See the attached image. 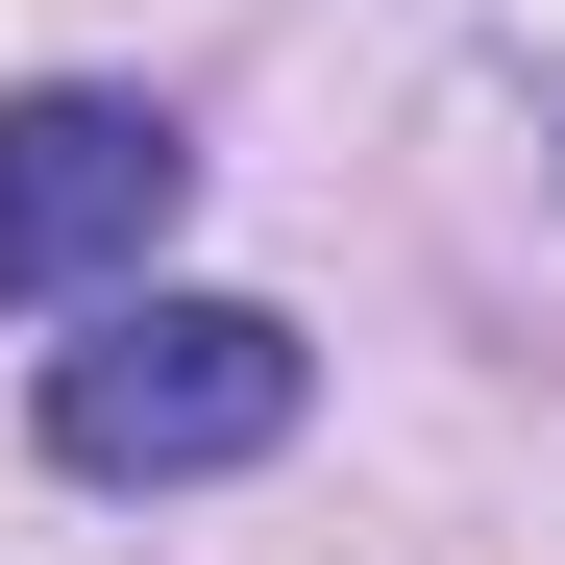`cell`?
Here are the masks:
<instances>
[{
  "label": "cell",
  "mask_w": 565,
  "mask_h": 565,
  "mask_svg": "<svg viewBox=\"0 0 565 565\" xmlns=\"http://www.w3.org/2000/svg\"><path fill=\"white\" fill-rule=\"evenodd\" d=\"M296 394H320V344L270 320V296H124L50 344V467L74 492H198V467H270L296 443Z\"/></svg>",
  "instance_id": "obj_1"
},
{
  "label": "cell",
  "mask_w": 565,
  "mask_h": 565,
  "mask_svg": "<svg viewBox=\"0 0 565 565\" xmlns=\"http://www.w3.org/2000/svg\"><path fill=\"white\" fill-rule=\"evenodd\" d=\"M172 198H198L172 99H99V74L0 99V320H74V296H124V270L172 246Z\"/></svg>",
  "instance_id": "obj_2"
}]
</instances>
